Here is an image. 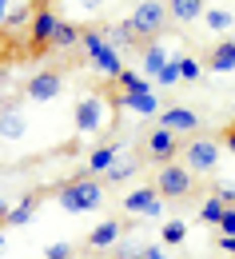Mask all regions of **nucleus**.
I'll use <instances>...</instances> for the list:
<instances>
[{
    "label": "nucleus",
    "instance_id": "1",
    "mask_svg": "<svg viewBox=\"0 0 235 259\" xmlns=\"http://www.w3.org/2000/svg\"><path fill=\"white\" fill-rule=\"evenodd\" d=\"M56 199H60V207H64V211H92V207H100L104 195H100V184H96L92 176H84V171H80L72 184L60 188Z\"/></svg>",
    "mask_w": 235,
    "mask_h": 259
},
{
    "label": "nucleus",
    "instance_id": "2",
    "mask_svg": "<svg viewBox=\"0 0 235 259\" xmlns=\"http://www.w3.org/2000/svg\"><path fill=\"white\" fill-rule=\"evenodd\" d=\"M80 44H84V52L92 56V64L100 68L104 76H112V80H120V72H124V60H120V52L104 40V32H96V28H84L80 32Z\"/></svg>",
    "mask_w": 235,
    "mask_h": 259
},
{
    "label": "nucleus",
    "instance_id": "3",
    "mask_svg": "<svg viewBox=\"0 0 235 259\" xmlns=\"http://www.w3.org/2000/svg\"><path fill=\"white\" fill-rule=\"evenodd\" d=\"M168 4H160V0H139L135 4V12L128 16V24L135 28V36H160L168 28Z\"/></svg>",
    "mask_w": 235,
    "mask_h": 259
},
{
    "label": "nucleus",
    "instance_id": "4",
    "mask_svg": "<svg viewBox=\"0 0 235 259\" xmlns=\"http://www.w3.org/2000/svg\"><path fill=\"white\" fill-rule=\"evenodd\" d=\"M156 192L164 195V199H183V195L192 192V171L183 163H164L160 176H156Z\"/></svg>",
    "mask_w": 235,
    "mask_h": 259
},
{
    "label": "nucleus",
    "instance_id": "5",
    "mask_svg": "<svg viewBox=\"0 0 235 259\" xmlns=\"http://www.w3.org/2000/svg\"><path fill=\"white\" fill-rule=\"evenodd\" d=\"M104 120H108L104 96H80V104H76V132L80 136H96L104 128Z\"/></svg>",
    "mask_w": 235,
    "mask_h": 259
},
{
    "label": "nucleus",
    "instance_id": "6",
    "mask_svg": "<svg viewBox=\"0 0 235 259\" xmlns=\"http://www.w3.org/2000/svg\"><path fill=\"white\" fill-rule=\"evenodd\" d=\"M215 163H219V144L215 140H203L200 136V140H192L183 148V167L187 171H211Z\"/></svg>",
    "mask_w": 235,
    "mask_h": 259
},
{
    "label": "nucleus",
    "instance_id": "7",
    "mask_svg": "<svg viewBox=\"0 0 235 259\" xmlns=\"http://www.w3.org/2000/svg\"><path fill=\"white\" fill-rule=\"evenodd\" d=\"M56 28H60V16L52 12V4H36V16H32V52L52 48Z\"/></svg>",
    "mask_w": 235,
    "mask_h": 259
},
{
    "label": "nucleus",
    "instance_id": "8",
    "mask_svg": "<svg viewBox=\"0 0 235 259\" xmlns=\"http://www.w3.org/2000/svg\"><path fill=\"white\" fill-rule=\"evenodd\" d=\"M60 72H52V68H44V72H36L32 80L24 84V96L32 100V104H48V100H56L60 96Z\"/></svg>",
    "mask_w": 235,
    "mask_h": 259
},
{
    "label": "nucleus",
    "instance_id": "9",
    "mask_svg": "<svg viewBox=\"0 0 235 259\" xmlns=\"http://www.w3.org/2000/svg\"><path fill=\"white\" fill-rule=\"evenodd\" d=\"M124 211H132V215H160L164 211V195L156 188H135V192L124 195Z\"/></svg>",
    "mask_w": 235,
    "mask_h": 259
},
{
    "label": "nucleus",
    "instance_id": "10",
    "mask_svg": "<svg viewBox=\"0 0 235 259\" xmlns=\"http://www.w3.org/2000/svg\"><path fill=\"white\" fill-rule=\"evenodd\" d=\"M116 108H128L135 116H160V96L156 92H116Z\"/></svg>",
    "mask_w": 235,
    "mask_h": 259
},
{
    "label": "nucleus",
    "instance_id": "11",
    "mask_svg": "<svg viewBox=\"0 0 235 259\" xmlns=\"http://www.w3.org/2000/svg\"><path fill=\"white\" fill-rule=\"evenodd\" d=\"M24 132H28V120H24V112H20V104H4L0 108V140H24Z\"/></svg>",
    "mask_w": 235,
    "mask_h": 259
},
{
    "label": "nucleus",
    "instance_id": "12",
    "mask_svg": "<svg viewBox=\"0 0 235 259\" xmlns=\"http://www.w3.org/2000/svg\"><path fill=\"white\" fill-rule=\"evenodd\" d=\"M120 239H124V224L104 220V224H96L92 235H88V251H108V247H116Z\"/></svg>",
    "mask_w": 235,
    "mask_h": 259
},
{
    "label": "nucleus",
    "instance_id": "13",
    "mask_svg": "<svg viewBox=\"0 0 235 259\" xmlns=\"http://www.w3.org/2000/svg\"><path fill=\"white\" fill-rule=\"evenodd\" d=\"M175 152H179V140H175L171 128H156L152 136H148V156H152V160L164 163V160H171Z\"/></svg>",
    "mask_w": 235,
    "mask_h": 259
},
{
    "label": "nucleus",
    "instance_id": "14",
    "mask_svg": "<svg viewBox=\"0 0 235 259\" xmlns=\"http://www.w3.org/2000/svg\"><path fill=\"white\" fill-rule=\"evenodd\" d=\"M160 128H171V132H196L200 128V116L192 108H164L160 112Z\"/></svg>",
    "mask_w": 235,
    "mask_h": 259
},
{
    "label": "nucleus",
    "instance_id": "15",
    "mask_svg": "<svg viewBox=\"0 0 235 259\" xmlns=\"http://www.w3.org/2000/svg\"><path fill=\"white\" fill-rule=\"evenodd\" d=\"M207 68H211V72H231V68H235V40L215 44L211 56H207Z\"/></svg>",
    "mask_w": 235,
    "mask_h": 259
},
{
    "label": "nucleus",
    "instance_id": "16",
    "mask_svg": "<svg viewBox=\"0 0 235 259\" xmlns=\"http://www.w3.org/2000/svg\"><path fill=\"white\" fill-rule=\"evenodd\" d=\"M168 12H171V20H179V24L200 20L203 16V0H168Z\"/></svg>",
    "mask_w": 235,
    "mask_h": 259
},
{
    "label": "nucleus",
    "instance_id": "17",
    "mask_svg": "<svg viewBox=\"0 0 235 259\" xmlns=\"http://www.w3.org/2000/svg\"><path fill=\"white\" fill-rule=\"evenodd\" d=\"M112 163H116V148L112 144H104V148H96L92 156H88V176H100V171H112Z\"/></svg>",
    "mask_w": 235,
    "mask_h": 259
},
{
    "label": "nucleus",
    "instance_id": "18",
    "mask_svg": "<svg viewBox=\"0 0 235 259\" xmlns=\"http://www.w3.org/2000/svg\"><path fill=\"white\" fill-rule=\"evenodd\" d=\"M168 52H164V44H148V48H144V72H148V76H160V72H164V68H168Z\"/></svg>",
    "mask_w": 235,
    "mask_h": 259
},
{
    "label": "nucleus",
    "instance_id": "19",
    "mask_svg": "<svg viewBox=\"0 0 235 259\" xmlns=\"http://www.w3.org/2000/svg\"><path fill=\"white\" fill-rule=\"evenodd\" d=\"M227 215V199L223 195H211V199H203V207H200V220L203 224H211V227H219V220Z\"/></svg>",
    "mask_w": 235,
    "mask_h": 259
},
{
    "label": "nucleus",
    "instance_id": "20",
    "mask_svg": "<svg viewBox=\"0 0 235 259\" xmlns=\"http://www.w3.org/2000/svg\"><path fill=\"white\" fill-rule=\"evenodd\" d=\"M203 20H207V28H211V32H231V24H235V16L227 12V8H207V12H203Z\"/></svg>",
    "mask_w": 235,
    "mask_h": 259
},
{
    "label": "nucleus",
    "instance_id": "21",
    "mask_svg": "<svg viewBox=\"0 0 235 259\" xmlns=\"http://www.w3.org/2000/svg\"><path fill=\"white\" fill-rule=\"evenodd\" d=\"M104 40H108L112 48H124V44H132V40H135V28L128 24V20H120V24H112V28L104 32Z\"/></svg>",
    "mask_w": 235,
    "mask_h": 259
},
{
    "label": "nucleus",
    "instance_id": "22",
    "mask_svg": "<svg viewBox=\"0 0 235 259\" xmlns=\"http://www.w3.org/2000/svg\"><path fill=\"white\" fill-rule=\"evenodd\" d=\"M116 88H120V92H152V88H148V76H139V72H132V68L120 72Z\"/></svg>",
    "mask_w": 235,
    "mask_h": 259
},
{
    "label": "nucleus",
    "instance_id": "23",
    "mask_svg": "<svg viewBox=\"0 0 235 259\" xmlns=\"http://www.w3.org/2000/svg\"><path fill=\"white\" fill-rule=\"evenodd\" d=\"M36 8H28V4H20V8H8V16H4V28L8 32H16V28H24V24H32Z\"/></svg>",
    "mask_w": 235,
    "mask_h": 259
},
{
    "label": "nucleus",
    "instance_id": "24",
    "mask_svg": "<svg viewBox=\"0 0 235 259\" xmlns=\"http://www.w3.org/2000/svg\"><path fill=\"white\" fill-rule=\"evenodd\" d=\"M36 203H40V199H36V195H28L24 203H16V207H8V215H4V224H28V220H32V211H36Z\"/></svg>",
    "mask_w": 235,
    "mask_h": 259
},
{
    "label": "nucleus",
    "instance_id": "25",
    "mask_svg": "<svg viewBox=\"0 0 235 259\" xmlns=\"http://www.w3.org/2000/svg\"><path fill=\"white\" fill-rule=\"evenodd\" d=\"M144 255H148V247H144V243H135V239H120L112 259H144Z\"/></svg>",
    "mask_w": 235,
    "mask_h": 259
},
{
    "label": "nucleus",
    "instance_id": "26",
    "mask_svg": "<svg viewBox=\"0 0 235 259\" xmlns=\"http://www.w3.org/2000/svg\"><path fill=\"white\" fill-rule=\"evenodd\" d=\"M200 76H203V64H200V60H192V56H179V80L196 84Z\"/></svg>",
    "mask_w": 235,
    "mask_h": 259
},
{
    "label": "nucleus",
    "instance_id": "27",
    "mask_svg": "<svg viewBox=\"0 0 235 259\" xmlns=\"http://www.w3.org/2000/svg\"><path fill=\"white\" fill-rule=\"evenodd\" d=\"M76 40H80V32H76L72 24H64V20H60V28H56V36H52V48H72Z\"/></svg>",
    "mask_w": 235,
    "mask_h": 259
},
{
    "label": "nucleus",
    "instance_id": "28",
    "mask_svg": "<svg viewBox=\"0 0 235 259\" xmlns=\"http://www.w3.org/2000/svg\"><path fill=\"white\" fill-rule=\"evenodd\" d=\"M183 235H187V227L179 224V220L164 224V243H183Z\"/></svg>",
    "mask_w": 235,
    "mask_h": 259
},
{
    "label": "nucleus",
    "instance_id": "29",
    "mask_svg": "<svg viewBox=\"0 0 235 259\" xmlns=\"http://www.w3.org/2000/svg\"><path fill=\"white\" fill-rule=\"evenodd\" d=\"M175 80H179V60H168V68H164V72L156 76V84H164V88H171Z\"/></svg>",
    "mask_w": 235,
    "mask_h": 259
},
{
    "label": "nucleus",
    "instance_id": "30",
    "mask_svg": "<svg viewBox=\"0 0 235 259\" xmlns=\"http://www.w3.org/2000/svg\"><path fill=\"white\" fill-rule=\"evenodd\" d=\"M135 171H139V163H120V167L112 163V171H108V180H112V184H120V180H128V176H135Z\"/></svg>",
    "mask_w": 235,
    "mask_h": 259
},
{
    "label": "nucleus",
    "instance_id": "31",
    "mask_svg": "<svg viewBox=\"0 0 235 259\" xmlns=\"http://www.w3.org/2000/svg\"><path fill=\"white\" fill-rule=\"evenodd\" d=\"M68 255H72V247H68V243H52V247L44 251V259H68Z\"/></svg>",
    "mask_w": 235,
    "mask_h": 259
},
{
    "label": "nucleus",
    "instance_id": "32",
    "mask_svg": "<svg viewBox=\"0 0 235 259\" xmlns=\"http://www.w3.org/2000/svg\"><path fill=\"white\" fill-rule=\"evenodd\" d=\"M219 231H223V235H235V207H227V215L219 220Z\"/></svg>",
    "mask_w": 235,
    "mask_h": 259
},
{
    "label": "nucleus",
    "instance_id": "33",
    "mask_svg": "<svg viewBox=\"0 0 235 259\" xmlns=\"http://www.w3.org/2000/svg\"><path fill=\"white\" fill-rule=\"evenodd\" d=\"M223 148H227V152H235V124H227V128H223Z\"/></svg>",
    "mask_w": 235,
    "mask_h": 259
},
{
    "label": "nucleus",
    "instance_id": "34",
    "mask_svg": "<svg viewBox=\"0 0 235 259\" xmlns=\"http://www.w3.org/2000/svg\"><path fill=\"white\" fill-rule=\"evenodd\" d=\"M219 247H223L227 255H235V235H219Z\"/></svg>",
    "mask_w": 235,
    "mask_h": 259
},
{
    "label": "nucleus",
    "instance_id": "35",
    "mask_svg": "<svg viewBox=\"0 0 235 259\" xmlns=\"http://www.w3.org/2000/svg\"><path fill=\"white\" fill-rule=\"evenodd\" d=\"M80 8H88V12H96V8H104V0H76Z\"/></svg>",
    "mask_w": 235,
    "mask_h": 259
},
{
    "label": "nucleus",
    "instance_id": "36",
    "mask_svg": "<svg viewBox=\"0 0 235 259\" xmlns=\"http://www.w3.org/2000/svg\"><path fill=\"white\" fill-rule=\"evenodd\" d=\"M219 195H223L227 203H235V184H227V188H219Z\"/></svg>",
    "mask_w": 235,
    "mask_h": 259
},
{
    "label": "nucleus",
    "instance_id": "37",
    "mask_svg": "<svg viewBox=\"0 0 235 259\" xmlns=\"http://www.w3.org/2000/svg\"><path fill=\"white\" fill-rule=\"evenodd\" d=\"M144 259H164V251H160V247H148V255Z\"/></svg>",
    "mask_w": 235,
    "mask_h": 259
},
{
    "label": "nucleus",
    "instance_id": "38",
    "mask_svg": "<svg viewBox=\"0 0 235 259\" xmlns=\"http://www.w3.org/2000/svg\"><path fill=\"white\" fill-rule=\"evenodd\" d=\"M4 16H8V0H0V28H4Z\"/></svg>",
    "mask_w": 235,
    "mask_h": 259
},
{
    "label": "nucleus",
    "instance_id": "39",
    "mask_svg": "<svg viewBox=\"0 0 235 259\" xmlns=\"http://www.w3.org/2000/svg\"><path fill=\"white\" fill-rule=\"evenodd\" d=\"M4 215H8V203H4V199H0V224H4Z\"/></svg>",
    "mask_w": 235,
    "mask_h": 259
},
{
    "label": "nucleus",
    "instance_id": "40",
    "mask_svg": "<svg viewBox=\"0 0 235 259\" xmlns=\"http://www.w3.org/2000/svg\"><path fill=\"white\" fill-rule=\"evenodd\" d=\"M88 259H108V255H100V251H96V255H88Z\"/></svg>",
    "mask_w": 235,
    "mask_h": 259
},
{
    "label": "nucleus",
    "instance_id": "41",
    "mask_svg": "<svg viewBox=\"0 0 235 259\" xmlns=\"http://www.w3.org/2000/svg\"><path fill=\"white\" fill-rule=\"evenodd\" d=\"M0 251H4V235H0Z\"/></svg>",
    "mask_w": 235,
    "mask_h": 259
},
{
    "label": "nucleus",
    "instance_id": "42",
    "mask_svg": "<svg viewBox=\"0 0 235 259\" xmlns=\"http://www.w3.org/2000/svg\"><path fill=\"white\" fill-rule=\"evenodd\" d=\"M0 80H4V68H0Z\"/></svg>",
    "mask_w": 235,
    "mask_h": 259
},
{
    "label": "nucleus",
    "instance_id": "43",
    "mask_svg": "<svg viewBox=\"0 0 235 259\" xmlns=\"http://www.w3.org/2000/svg\"><path fill=\"white\" fill-rule=\"evenodd\" d=\"M40 4H52V0H40Z\"/></svg>",
    "mask_w": 235,
    "mask_h": 259
},
{
    "label": "nucleus",
    "instance_id": "44",
    "mask_svg": "<svg viewBox=\"0 0 235 259\" xmlns=\"http://www.w3.org/2000/svg\"><path fill=\"white\" fill-rule=\"evenodd\" d=\"M231 40H235V36H231Z\"/></svg>",
    "mask_w": 235,
    "mask_h": 259
}]
</instances>
